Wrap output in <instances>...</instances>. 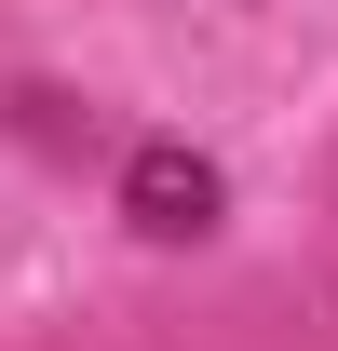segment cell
Masks as SVG:
<instances>
[{
	"mask_svg": "<svg viewBox=\"0 0 338 351\" xmlns=\"http://www.w3.org/2000/svg\"><path fill=\"white\" fill-rule=\"evenodd\" d=\"M216 203H230V176H216L203 149H176V135L122 162V217L149 230V243H203V230H216Z\"/></svg>",
	"mask_w": 338,
	"mask_h": 351,
	"instance_id": "obj_1",
	"label": "cell"
}]
</instances>
